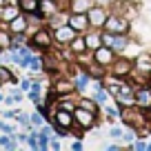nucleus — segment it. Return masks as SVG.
Returning <instances> with one entry per match:
<instances>
[{"label":"nucleus","instance_id":"36","mask_svg":"<svg viewBox=\"0 0 151 151\" xmlns=\"http://www.w3.org/2000/svg\"><path fill=\"white\" fill-rule=\"evenodd\" d=\"M20 89H22V91H29V89H31V80H29V78H24V80L20 82Z\"/></svg>","mask_w":151,"mask_h":151},{"label":"nucleus","instance_id":"25","mask_svg":"<svg viewBox=\"0 0 151 151\" xmlns=\"http://www.w3.org/2000/svg\"><path fill=\"white\" fill-rule=\"evenodd\" d=\"M0 80H2V85L5 82H16V76L11 73V69L7 65H0Z\"/></svg>","mask_w":151,"mask_h":151},{"label":"nucleus","instance_id":"23","mask_svg":"<svg viewBox=\"0 0 151 151\" xmlns=\"http://www.w3.org/2000/svg\"><path fill=\"white\" fill-rule=\"evenodd\" d=\"M87 73H89L91 78H96V80H102V78H104V67L98 65V62H93V65H89Z\"/></svg>","mask_w":151,"mask_h":151},{"label":"nucleus","instance_id":"11","mask_svg":"<svg viewBox=\"0 0 151 151\" xmlns=\"http://www.w3.org/2000/svg\"><path fill=\"white\" fill-rule=\"evenodd\" d=\"M67 22H69L78 33H85L87 27H91V24H89V18H87V14H71L69 18H67Z\"/></svg>","mask_w":151,"mask_h":151},{"label":"nucleus","instance_id":"28","mask_svg":"<svg viewBox=\"0 0 151 151\" xmlns=\"http://www.w3.org/2000/svg\"><path fill=\"white\" fill-rule=\"evenodd\" d=\"M29 69L36 71V73H38V71H42V69H45V60H42V58H36V56H33L31 62H29Z\"/></svg>","mask_w":151,"mask_h":151},{"label":"nucleus","instance_id":"16","mask_svg":"<svg viewBox=\"0 0 151 151\" xmlns=\"http://www.w3.org/2000/svg\"><path fill=\"white\" fill-rule=\"evenodd\" d=\"M38 11H40V14L45 16V20H47L49 16L58 14V11H60V9H58L56 0H40V9H38Z\"/></svg>","mask_w":151,"mask_h":151},{"label":"nucleus","instance_id":"32","mask_svg":"<svg viewBox=\"0 0 151 151\" xmlns=\"http://www.w3.org/2000/svg\"><path fill=\"white\" fill-rule=\"evenodd\" d=\"M131 149H138V151H145V149H147V142H145V140H133Z\"/></svg>","mask_w":151,"mask_h":151},{"label":"nucleus","instance_id":"27","mask_svg":"<svg viewBox=\"0 0 151 151\" xmlns=\"http://www.w3.org/2000/svg\"><path fill=\"white\" fill-rule=\"evenodd\" d=\"M78 104H80L82 109H89V111L98 113V102H96V100H89V98H82V100H80V102H78Z\"/></svg>","mask_w":151,"mask_h":151},{"label":"nucleus","instance_id":"4","mask_svg":"<svg viewBox=\"0 0 151 151\" xmlns=\"http://www.w3.org/2000/svg\"><path fill=\"white\" fill-rule=\"evenodd\" d=\"M87 18H89V24H91V27L102 29L104 22H107V18H109V11L104 9L102 5H93L89 11H87Z\"/></svg>","mask_w":151,"mask_h":151},{"label":"nucleus","instance_id":"17","mask_svg":"<svg viewBox=\"0 0 151 151\" xmlns=\"http://www.w3.org/2000/svg\"><path fill=\"white\" fill-rule=\"evenodd\" d=\"M18 7L22 14H36L40 9V0H18Z\"/></svg>","mask_w":151,"mask_h":151},{"label":"nucleus","instance_id":"22","mask_svg":"<svg viewBox=\"0 0 151 151\" xmlns=\"http://www.w3.org/2000/svg\"><path fill=\"white\" fill-rule=\"evenodd\" d=\"M11 40H14V36H11L9 29H0V51H9Z\"/></svg>","mask_w":151,"mask_h":151},{"label":"nucleus","instance_id":"19","mask_svg":"<svg viewBox=\"0 0 151 151\" xmlns=\"http://www.w3.org/2000/svg\"><path fill=\"white\" fill-rule=\"evenodd\" d=\"M53 91H56V96H69L71 91H76V85H71L69 80H58L56 85H53Z\"/></svg>","mask_w":151,"mask_h":151},{"label":"nucleus","instance_id":"35","mask_svg":"<svg viewBox=\"0 0 151 151\" xmlns=\"http://www.w3.org/2000/svg\"><path fill=\"white\" fill-rule=\"evenodd\" d=\"M122 140H124V142H129V145H133V140H136V136H133L131 131H127V133H122Z\"/></svg>","mask_w":151,"mask_h":151},{"label":"nucleus","instance_id":"14","mask_svg":"<svg viewBox=\"0 0 151 151\" xmlns=\"http://www.w3.org/2000/svg\"><path fill=\"white\" fill-rule=\"evenodd\" d=\"M91 7H93V2H91V0H71V2H69L71 14H87Z\"/></svg>","mask_w":151,"mask_h":151},{"label":"nucleus","instance_id":"29","mask_svg":"<svg viewBox=\"0 0 151 151\" xmlns=\"http://www.w3.org/2000/svg\"><path fill=\"white\" fill-rule=\"evenodd\" d=\"M31 124H33V127H42V124H45V116H42V111L31 113Z\"/></svg>","mask_w":151,"mask_h":151},{"label":"nucleus","instance_id":"26","mask_svg":"<svg viewBox=\"0 0 151 151\" xmlns=\"http://www.w3.org/2000/svg\"><path fill=\"white\" fill-rule=\"evenodd\" d=\"M107 98H109V89H104V87L102 85H96V102H98V104H104V102H107Z\"/></svg>","mask_w":151,"mask_h":151},{"label":"nucleus","instance_id":"6","mask_svg":"<svg viewBox=\"0 0 151 151\" xmlns=\"http://www.w3.org/2000/svg\"><path fill=\"white\" fill-rule=\"evenodd\" d=\"M133 71L145 80L147 76H151V53H140L133 60Z\"/></svg>","mask_w":151,"mask_h":151},{"label":"nucleus","instance_id":"41","mask_svg":"<svg viewBox=\"0 0 151 151\" xmlns=\"http://www.w3.org/2000/svg\"><path fill=\"white\" fill-rule=\"evenodd\" d=\"M5 5H7V0H0V9H2Z\"/></svg>","mask_w":151,"mask_h":151},{"label":"nucleus","instance_id":"38","mask_svg":"<svg viewBox=\"0 0 151 151\" xmlns=\"http://www.w3.org/2000/svg\"><path fill=\"white\" fill-rule=\"evenodd\" d=\"M2 102H5V104H7V107H11V104H14V102H16V100H14V96H7V98H5V100H2Z\"/></svg>","mask_w":151,"mask_h":151},{"label":"nucleus","instance_id":"9","mask_svg":"<svg viewBox=\"0 0 151 151\" xmlns=\"http://www.w3.org/2000/svg\"><path fill=\"white\" fill-rule=\"evenodd\" d=\"M7 29H9L11 33H27V29H29V18H27V14H18L11 22H7Z\"/></svg>","mask_w":151,"mask_h":151},{"label":"nucleus","instance_id":"1","mask_svg":"<svg viewBox=\"0 0 151 151\" xmlns=\"http://www.w3.org/2000/svg\"><path fill=\"white\" fill-rule=\"evenodd\" d=\"M96 116L98 113L89 111V109H82V107H76L73 109V120H76V127H80L82 131H87V129L96 127Z\"/></svg>","mask_w":151,"mask_h":151},{"label":"nucleus","instance_id":"31","mask_svg":"<svg viewBox=\"0 0 151 151\" xmlns=\"http://www.w3.org/2000/svg\"><path fill=\"white\" fill-rule=\"evenodd\" d=\"M58 104H60V109H65V111H73V102L71 100H58Z\"/></svg>","mask_w":151,"mask_h":151},{"label":"nucleus","instance_id":"21","mask_svg":"<svg viewBox=\"0 0 151 151\" xmlns=\"http://www.w3.org/2000/svg\"><path fill=\"white\" fill-rule=\"evenodd\" d=\"M0 147L2 149H18L16 133H0Z\"/></svg>","mask_w":151,"mask_h":151},{"label":"nucleus","instance_id":"34","mask_svg":"<svg viewBox=\"0 0 151 151\" xmlns=\"http://www.w3.org/2000/svg\"><path fill=\"white\" fill-rule=\"evenodd\" d=\"M69 2H71V0H56V5H58V9H60V11L69 9Z\"/></svg>","mask_w":151,"mask_h":151},{"label":"nucleus","instance_id":"3","mask_svg":"<svg viewBox=\"0 0 151 151\" xmlns=\"http://www.w3.org/2000/svg\"><path fill=\"white\" fill-rule=\"evenodd\" d=\"M104 31H111V33H129V20L124 16H118L113 14L107 18L104 22Z\"/></svg>","mask_w":151,"mask_h":151},{"label":"nucleus","instance_id":"15","mask_svg":"<svg viewBox=\"0 0 151 151\" xmlns=\"http://www.w3.org/2000/svg\"><path fill=\"white\" fill-rule=\"evenodd\" d=\"M85 36V45L89 51H96L98 47H102V33H82Z\"/></svg>","mask_w":151,"mask_h":151},{"label":"nucleus","instance_id":"12","mask_svg":"<svg viewBox=\"0 0 151 151\" xmlns=\"http://www.w3.org/2000/svg\"><path fill=\"white\" fill-rule=\"evenodd\" d=\"M18 14H22L20 7H18V2H7V5L0 9V20H2V22H11Z\"/></svg>","mask_w":151,"mask_h":151},{"label":"nucleus","instance_id":"30","mask_svg":"<svg viewBox=\"0 0 151 151\" xmlns=\"http://www.w3.org/2000/svg\"><path fill=\"white\" fill-rule=\"evenodd\" d=\"M38 149H49V136L38 131Z\"/></svg>","mask_w":151,"mask_h":151},{"label":"nucleus","instance_id":"33","mask_svg":"<svg viewBox=\"0 0 151 151\" xmlns=\"http://www.w3.org/2000/svg\"><path fill=\"white\" fill-rule=\"evenodd\" d=\"M109 133H111V138H120V140H122V129H120V127H111V131H109Z\"/></svg>","mask_w":151,"mask_h":151},{"label":"nucleus","instance_id":"13","mask_svg":"<svg viewBox=\"0 0 151 151\" xmlns=\"http://www.w3.org/2000/svg\"><path fill=\"white\" fill-rule=\"evenodd\" d=\"M133 98H136V104H138V109L151 107V89H149V87H140V89H136Z\"/></svg>","mask_w":151,"mask_h":151},{"label":"nucleus","instance_id":"2","mask_svg":"<svg viewBox=\"0 0 151 151\" xmlns=\"http://www.w3.org/2000/svg\"><path fill=\"white\" fill-rule=\"evenodd\" d=\"M53 42V33L47 31V29H36V31L31 33V42H29V47L33 49H49Z\"/></svg>","mask_w":151,"mask_h":151},{"label":"nucleus","instance_id":"7","mask_svg":"<svg viewBox=\"0 0 151 151\" xmlns=\"http://www.w3.org/2000/svg\"><path fill=\"white\" fill-rule=\"evenodd\" d=\"M113 49L111 47H107V45H102V47H98L93 51V62H98V65H102V67H109V65H113Z\"/></svg>","mask_w":151,"mask_h":151},{"label":"nucleus","instance_id":"39","mask_svg":"<svg viewBox=\"0 0 151 151\" xmlns=\"http://www.w3.org/2000/svg\"><path fill=\"white\" fill-rule=\"evenodd\" d=\"M104 149H107V151H118V149H120V145H107Z\"/></svg>","mask_w":151,"mask_h":151},{"label":"nucleus","instance_id":"40","mask_svg":"<svg viewBox=\"0 0 151 151\" xmlns=\"http://www.w3.org/2000/svg\"><path fill=\"white\" fill-rule=\"evenodd\" d=\"M71 149H73V151H80V149H82V142H73V145H71Z\"/></svg>","mask_w":151,"mask_h":151},{"label":"nucleus","instance_id":"20","mask_svg":"<svg viewBox=\"0 0 151 151\" xmlns=\"http://www.w3.org/2000/svg\"><path fill=\"white\" fill-rule=\"evenodd\" d=\"M127 42H129V38H127V33H116V36H113V42H111V49L113 51H124V49H127Z\"/></svg>","mask_w":151,"mask_h":151},{"label":"nucleus","instance_id":"10","mask_svg":"<svg viewBox=\"0 0 151 151\" xmlns=\"http://www.w3.org/2000/svg\"><path fill=\"white\" fill-rule=\"evenodd\" d=\"M73 111H65V109H58L56 113H53V124H60V127H65V129H69L71 131V127H73Z\"/></svg>","mask_w":151,"mask_h":151},{"label":"nucleus","instance_id":"18","mask_svg":"<svg viewBox=\"0 0 151 151\" xmlns=\"http://www.w3.org/2000/svg\"><path fill=\"white\" fill-rule=\"evenodd\" d=\"M69 49H71V51L76 53V56H80L82 51H87V45H85V36H82V33H78V36H76L73 40L69 42Z\"/></svg>","mask_w":151,"mask_h":151},{"label":"nucleus","instance_id":"42","mask_svg":"<svg viewBox=\"0 0 151 151\" xmlns=\"http://www.w3.org/2000/svg\"><path fill=\"white\" fill-rule=\"evenodd\" d=\"M2 100H5V96H2V93H0V102H2Z\"/></svg>","mask_w":151,"mask_h":151},{"label":"nucleus","instance_id":"8","mask_svg":"<svg viewBox=\"0 0 151 151\" xmlns=\"http://www.w3.org/2000/svg\"><path fill=\"white\" fill-rule=\"evenodd\" d=\"M113 76L116 78H127L129 73L133 71V62L127 60V58H120V60H113Z\"/></svg>","mask_w":151,"mask_h":151},{"label":"nucleus","instance_id":"24","mask_svg":"<svg viewBox=\"0 0 151 151\" xmlns=\"http://www.w3.org/2000/svg\"><path fill=\"white\" fill-rule=\"evenodd\" d=\"M89 80H91V76L87 73V71H80V73H78V78H76V82H73V85H76V91H82L87 85H89Z\"/></svg>","mask_w":151,"mask_h":151},{"label":"nucleus","instance_id":"37","mask_svg":"<svg viewBox=\"0 0 151 151\" xmlns=\"http://www.w3.org/2000/svg\"><path fill=\"white\" fill-rule=\"evenodd\" d=\"M49 147H51V149H60V142H58V138H49Z\"/></svg>","mask_w":151,"mask_h":151},{"label":"nucleus","instance_id":"5","mask_svg":"<svg viewBox=\"0 0 151 151\" xmlns=\"http://www.w3.org/2000/svg\"><path fill=\"white\" fill-rule=\"evenodd\" d=\"M76 36H78V31H76L69 22L67 24H58V27L53 29V42H58V45H69Z\"/></svg>","mask_w":151,"mask_h":151}]
</instances>
